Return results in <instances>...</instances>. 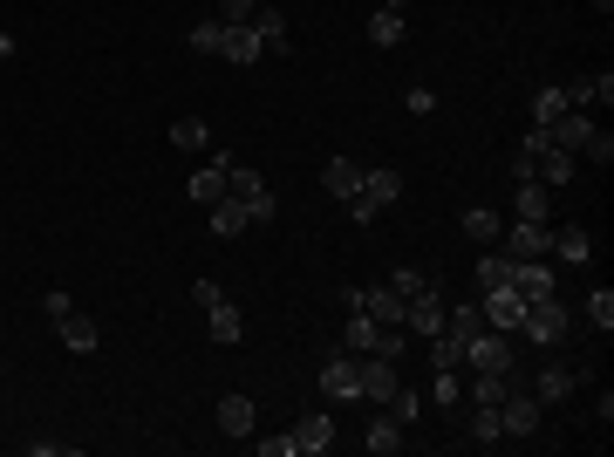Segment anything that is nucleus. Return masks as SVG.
Instances as JSON below:
<instances>
[{
	"label": "nucleus",
	"mask_w": 614,
	"mask_h": 457,
	"mask_svg": "<svg viewBox=\"0 0 614 457\" xmlns=\"http://www.w3.org/2000/svg\"><path fill=\"white\" fill-rule=\"evenodd\" d=\"M587 321H594L601 335L614 328V294H608V287H594V294H587Z\"/></svg>",
	"instance_id": "37"
},
{
	"label": "nucleus",
	"mask_w": 614,
	"mask_h": 457,
	"mask_svg": "<svg viewBox=\"0 0 614 457\" xmlns=\"http://www.w3.org/2000/svg\"><path fill=\"white\" fill-rule=\"evenodd\" d=\"M553 116H567V96H560V89H539V96H533V123L546 130Z\"/></svg>",
	"instance_id": "36"
},
{
	"label": "nucleus",
	"mask_w": 614,
	"mask_h": 457,
	"mask_svg": "<svg viewBox=\"0 0 614 457\" xmlns=\"http://www.w3.org/2000/svg\"><path fill=\"white\" fill-rule=\"evenodd\" d=\"M355 382H362V396H369V403H389V389H396V362H389V355H355Z\"/></svg>",
	"instance_id": "9"
},
{
	"label": "nucleus",
	"mask_w": 614,
	"mask_h": 457,
	"mask_svg": "<svg viewBox=\"0 0 614 457\" xmlns=\"http://www.w3.org/2000/svg\"><path fill=\"white\" fill-rule=\"evenodd\" d=\"M512 219H519V226H553V205H546V185H539V178H519Z\"/></svg>",
	"instance_id": "10"
},
{
	"label": "nucleus",
	"mask_w": 614,
	"mask_h": 457,
	"mask_svg": "<svg viewBox=\"0 0 614 457\" xmlns=\"http://www.w3.org/2000/svg\"><path fill=\"white\" fill-rule=\"evenodd\" d=\"M192 198H198V205H219V198H226V157L192 171Z\"/></svg>",
	"instance_id": "26"
},
{
	"label": "nucleus",
	"mask_w": 614,
	"mask_h": 457,
	"mask_svg": "<svg viewBox=\"0 0 614 457\" xmlns=\"http://www.w3.org/2000/svg\"><path fill=\"white\" fill-rule=\"evenodd\" d=\"M546 253L567 260V267H587V260H594V232L587 226H546Z\"/></svg>",
	"instance_id": "7"
},
{
	"label": "nucleus",
	"mask_w": 614,
	"mask_h": 457,
	"mask_svg": "<svg viewBox=\"0 0 614 457\" xmlns=\"http://www.w3.org/2000/svg\"><path fill=\"white\" fill-rule=\"evenodd\" d=\"M219 55H226L232 69H246V62H260V35H253V28H226V21H219Z\"/></svg>",
	"instance_id": "17"
},
{
	"label": "nucleus",
	"mask_w": 614,
	"mask_h": 457,
	"mask_svg": "<svg viewBox=\"0 0 614 457\" xmlns=\"http://www.w3.org/2000/svg\"><path fill=\"white\" fill-rule=\"evenodd\" d=\"M403 110H410V116H430V110H437V96H430V89H410V96H403Z\"/></svg>",
	"instance_id": "43"
},
{
	"label": "nucleus",
	"mask_w": 614,
	"mask_h": 457,
	"mask_svg": "<svg viewBox=\"0 0 614 457\" xmlns=\"http://www.w3.org/2000/svg\"><path fill=\"white\" fill-rule=\"evenodd\" d=\"M430 382H437V389H430V396H437V410H458V396H464L458 369H430Z\"/></svg>",
	"instance_id": "33"
},
{
	"label": "nucleus",
	"mask_w": 614,
	"mask_h": 457,
	"mask_svg": "<svg viewBox=\"0 0 614 457\" xmlns=\"http://www.w3.org/2000/svg\"><path fill=\"white\" fill-rule=\"evenodd\" d=\"M253 14H260V0H219V21H226V28H246Z\"/></svg>",
	"instance_id": "38"
},
{
	"label": "nucleus",
	"mask_w": 614,
	"mask_h": 457,
	"mask_svg": "<svg viewBox=\"0 0 614 457\" xmlns=\"http://www.w3.org/2000/svg\"><path fill=\"white\" fill-rule=\"evenodd\" d=\"M226 198H239L253 219H273V185L260 178V171H246V164H232L226 157Z\"/></svg>",
	"instance_id": "3"
},
{
	"label": "nucleus",
	"mask_w": 614,
	"mask_h": 457,
	"mask_svg": "<svg viewBox=\"0 0 614 457\" xmlns=\"http://www.w3.org/2000/svg\"><path fill=\"white\" fill-rule=\"evenodd\" d=\"M526 164H533V178H539V185H553V191H560V185H574V164H580V157H574V151H560V144H546V151L526 157Z\"/></svg>",
	"instance_id": "11"
},
{
	"label": "nucleus",
	"mask_w": 614,
	"mask_h": 457,
	"mask_svg": "<svg viewBox=\"0 0 614 457\" xmlns=\"http://www.w3.org/2000/svg\"><path fill=\"white\" fill-rule=\"evenodd\" d=\"M246 28L260 35V55H287V14H280V7H267V0H260V14H253Z\"/></svg>",
	"instance_id": "15"
},
{
	"label": "nucleus",
	"mask_w": 614,
	"mask_h": 457,
	"mask_svg": "<svg viewBox=\"0 0 614 457\" xmlns=\"http://www.w3.org/2000/svg\"><path fill=\"white\" fill-rule=\"evenodd\" d=\"M348 307H362L369 321H383V328H403V294L396 287H348Z\"/></svg>",
	"instance_id": "5"
},
{
	"label": "nucleus",
	"mask_w": 614,
	"mask_h": 457,
	"mask_svg": "<svg viewBox=\"0 0 614 457\" xmlns=\"http://www.w3.org/2000/svg\"><path fill=\"white\" fill-rule=\"evenodd\" d=\"M321 185L335 191V198H355V191H362V164H348V157H328V164H321Z\"/></svg>",
	"instance_id": "22"
},
{
	"label": "nucleus",
	"mask_w": 614,
	"mask_h": 457,
	"mask_svg": "<svg viewBox=\"0 0 614 457\" xmlns=\"http://www.w3.org/2000/svg\"><path fill=\"white\" fill-rule=\"evenodd\" d=\"M430 369H464V342L451 335V328L430 335Z\"/></svg>",
	"instance_id": "30"
},
{
	"label": "nucleus",
	"mask_w": 614,
	"mask_h": 457,
	"mask_svg": "<svg viewBox=\"0 0 614 457\" xmlns=\"http://www.w3.org/2000/svg\"><path fill=\"white\" fill-rule=\"evenodd\" d=\"M437 328H444V294H437V287L410 294V301H403V335H423V342H430Z\"/></svg>",
	"instance_id": "6"
},
{
	"label": "nucleus",
	"mask_w": 614,
	"mask_h": 457,
	"mask_svg": "<svg viewBox=\"0 0 614 457\" xmlns=\"http://www.w3.org/2000/svg\"><path fill=\"white\" fill-rule=\"evenodd\" d=\"M171 151H205V123H198V116H178V123H171Z\"/></svg>",
	"instance_id": "34"
},
{
	"label": "nucleus",
	"mask_w": 614,
	"mask_h": 457,
	"mask_svg": "<svg viewBox=\"0 0 614 457\" xmlns=\"http://www.w3.org/2000/svg\"><path fill=\"white\" fill-rule=\"evenodd\" d=\"M519 335L539 348H553V342H567L574 335V314L560 307V294H546V301H526V314H519Z\"/></svg>",
	"instance_id": "1"
},
{
	"label": "nucleus",
	"mask_w": 614,
	"mask_h": 457,
	"mask_svg": "<svg viewBox=\"0 0 614 457\" xmlns=\"http://www.w3.org/2000/svg\"><path fill=\"white\" fill-rule=\"evenodd\" d=\"M205 212H212V232H219V239H239V232L253 226V212H246L239 198H219V205H205Z\"/></svg>",
	"instance_id": "24"
},
{
	"label": "nucleus",
	"mask_w": 614,
	"mask_h": 457,
	"mask_svg": "<svg viewBox=\"0 0 614 457\" xmlns=\"http://www.w3.org/2000/svg\"><path fill=\"white\" fill-rule=\"evenodd\" d=\"M287 437H294V451L314 457V451H328V444H335V423H328V417H301Z\"/></svg>",
	"instance_id": "23"
},
{
	"label": "nucleus",
	"mask_w": 614,
	"mask_h": 457,
	"mask_svg": "<svg viewBox=\"0 0 614 457\" xmlns=\"http://www.w3.org/2000/svg\"><path fill=\"white\" fill-rule=\"evenodd\" d=\"M55 328H62V348H69V355H96V342H103V335H96V321H89V314H62V321H55Z\"/></svg>",
	"instance_id": "18"
},
{
	"label": "nucleus",
	"mask_w": 614,
	"mask_h": 457,
	"mask_svg": "<svg viewBox=\"0 0 614 457\" xmlns=\"http://www.w3.org/2000/svg\"><path fill=\"white\" fill-rule=\"evenodd\" d=\"M533 130H539V123H533ZM587 137H594V123H587L580 110H567V116H553V123H546V144H560V151H574V157H580Z\"/></svg>",
	"instance_id": "14"
},
{
	"label": "nucleus",
	"mask_w": 614,
	"mask_h": 457,
	"mask_svg": "<svg viewBox=\"0 0 614 457\" xmlns=\"http://www.w3.org/2000/svg\"><path fill=\"white\" fill-rule=\"evenodd\" d=\"M192 294H198V307H205V314H212V307H219V301H226V294H219V280H198V287H192Z\"/></svg>",
	"instance_id": "45"
},
{
	"label": "nucleus",
	"mask_w": 614,
	"mask_h": 457,
	"mask_svg": "<svg viewBox=\"0 0 614 457\" xmlns=\"http://www.w3.org/2000/svg\"><path fill=\"white\" fill-rule=\"evenodd\" d=\"M369 41H376V48H403V14H396V7H376V14H369Z\"/></svg>",
	"instance_id": "29"
},
{
	"label": "nucleus",
	"mask_w": 614,
	"mask_h": 457,
	"mask_svg": "<svg viewBox=\"0 0 614 457\" xmlns=\"http://www.w3.org/2000/svg\"><path fill=\"white\" fill-rule=\"evenodd\" d=\"M560 96H567V110H587V103H594V76H574Z\"/></svg>",
	"instance_id": "41"
},
{
	"label": "nucleus",
	"mask_w": 614,
	"mask_h": 457,
	"mask_svg": "<svg viewBox=\"0 0 614 457\" xmlns=\"http://www.w3.org/2000/svg\"><path fill=\"white\" fill-rule=\"evenodd\" d=\"M376 335H383V321H369L362 307H348V321H342V348H348V355H369Z\"/></svg>",
	"instance_id": "21"
},
{
	"label": "nucleus",
	"mask_w": 614,
	"mask_h": 457,
	"mask_svg": "<svg viewBox=\"0 0 614 457\" xmlns=\"http://www.w3.org/2000/svg\"><path fill=\"white\" fill-rule=\"evenodd\" d=\"M464 369L471 376H505V369H519V355H512V342H505L499 328H478L464 342Z\"/></svg>",
	"instance_id": "2"
},
{
	"label": "nucleus",
	"mask_w": 614,
	"mask_h": 457,
	"mask_svg": "<svg viewBox=\"0 0 614 457\" xmlns=\"http://www.w3.org/2000/svg\"><path fill=\"white\" fill-rule=\"evenodd\" d=\"M192 48H205V55H219V21H198V28H192Z\"/></svg>",
	"instance_id": "42"
},
{
	"label": "nucleus",
	"mask_w": 614,
	"mask_h": 457,
	"mask_svg": "<svg viewBox=\"0 0 614 457\" xmlns=\"http://www.w3.org/2000/svg\"><path fill=\"white\" fill-rule=\"evenodd\" d=\"M539 410H546V403L519 382V389L499 403V430H505V437H539Z\"/></svg>",
	"instance_id": "4"
},
{
	"label": "nucleus",
	"mask_w": 614,
	"mask_h": 457,
	"mask_svg": "<svg viewBox=\"0 0 614 457\" xmlns=\"http://www.w3.org/2000/svg\"><path fill=\"white\" fill-rule=\"evenodd\" d=\"M478 307H485V328H499V335H505V328H519V314H526V301H519L512 287H485V301H478Z\"/></svg>",
	"instance_id": "13"
},
{
	"label": "nucleus",
	"mask_w": 614,
	"mask_h": 457,
	"mask_svg": "<svg viewBox=\"0 0 614 457\" xmlns=\"http://www.w3.org/2000/svg\"><path fill=\"white\" fill-rule=\"evenodd\" d=\"M253 451H260V457H294V437H260Z\"/></svg>",
	"instance_id": "44"
},
{
	"label": "nucleus",
	"mask_w": 614,
	"mask_h": 457,
	"mask_svg": "<svg viewBox=\"0 0 614 457\" xmlns=\"http://www.w3.org/2000/svg\"><path fill=\"white\" fill-rule=\"evenodd\" d=\"M574 369H546V376H533V382H526V389H533V396H539V403H560V396H574Z\"/></svg>",
	"instance_id": "28"
},
{
	"label": "nucleus",
	"mask_w": 614,
	"mask_h": 457,
	"mask_svg": "<svg viewBox=\"0 0 614 457\" xmlns=\"http://www.w3.org/2000/svg\"><path fill=\"white\" fill-rule=\"evenodd\" d=\"M219 430L226 437H253V396H219Z\"/></svg>",
	"instance_id": "25"
},
{
	"label": "nucleus",
	"mask_w": 614,
	"mask_h": 457,
	"mask_svg": "<svg viewBox=\"0 0 614 457\" xmlns=\"http://www.w3.org/2000/svg\"><path fill=\"white\" fill-rule=\"evenodd\" d=\"M239 335H246V321H239V307H232V301H219V307H212V342H219V348H232V342H239Z\"/></svg>",
	"instance_id": "31"
},
{
	"label": "nucleus",
	"mask_w": 614,
	"mask_h": 457,
	"mask_svg": "<svg viewBox=\"0 0 614 457\" xmlns=\"http://www.w3.org/2000/svg\"><path fill=\"white\" fill-rule=\"evenodd\" d=\"M7 55H14V35H7V28H0V62H7Z\"/></svg>",
	"instance_id": "46"
},
{
	"label": "nucleus",
	"mask_w": 614,
	"mask_h": 457,
	"mask_svg": "<svg viewBox=\"0 0 614 457\" xmlns=\"http://www.w3.org/2000/svg\"><path fill=\"white\" fill-rule=\"evenodd\" d=\"M362 191H369L376 205H396V198H403V171H389V164H376V171H362Z\"/></svg>",
	"instance_id": "27"
},
{
	"label": "nucleus",
	"mask_w": 614,
	"mask_h": 457,
	"mask_svg": "<svg viewBox=\"0 0 614 457\" xmlns=\"http://www.w3.org/2000/svg\"><path fill=\"white\" fill-rule=\"evenodd\" d=\"M389 417L403 423V430H410V423L423 417V396H417V389H410V382H396V389H389Z\"/></svg>",
	"instance_id": "32"
},
{
	"label": "nucleus",
	"mask_w": 614,
	"mask_h": 457,
	"mask_svg": "<svg viewBox=\"0 0 614 457\" xmlns=\"http://www.w3.org/2000/svg\"><path fill=\"white\" fill-rule=\"evenodd\" d=\"M321 389H328L335 403H355V396H362V382H355V355H348V348H328V362H321Z\"/></svg>",
	"instance_id": "8"
},
{
	"label": "nucleus",
	"mask_w": 614,
	"mask_h": 457,
	"mask_svg": "<svg viewBox=\"0 0 614 457\" xmlns=\"http://www.w3.org/2000/svg\"><path fill=\"white\" fill-rule=\"evenodd\" d=\"M580 157H587V164H614V137H608V130H594V137L580 144Z\"/></svg>",
	"instance_id": "39"
},
{
	"label": "nucleus",
	"mask_w": 614,
	"mask_h": 457,
	"mask_svg": "<svg viewBox=\"0 0 614 457\" xmlns=\"http://www.w3.org/2000/svg\"><path fill=\"white\" fill-rule=\"evenodd\" d=\"M499 253H512V260H546V226H512L499 232Z\"/></svg>",
	"instance_id": "12"
},
{
	"label": "nucleus",
	"mask_w": 614,
	"mask_h": 457,
	"mask_svg": "<svg viewBox=\"0 0 614 457\" xmlns=\"http://www.w3.org/2000/svg\"><path fill=\"white\" fill-rule=\"evenodd\" d=\"M458 226H464V239H471V246H499L505 219H499V212H492V205H471V212H464Z\"/></svg>",
	"instance_id": "20"
},
{
	"label": "nucleus",
	"mask_w": 614,
	"mask_h": 457,
	"mask_svg": "<svg viewBox=\"0 0 614 457\" xmlns=\"http://www.w3.org/2000/svg\"><path fill=\"white\" fill-rule=\"evenodd\" d=\"M519 382H526L519 369H505V376H471L464 389H471V403H478V410H499V403L512 396V389H519Z\"/></svg>",
	"instance_id": "16"
},
{
	"label": "nucleus",
	"mask_w": 614,
	"mask_h": 457,
	"mask_svg": "<svg viewBox=\"0 0 614 457\" xmlns=\"http://www.w3.org/2000/svg\"><path fill=\"white\" fill-rule=\"evenodd\" d=\"M389 287H396V294H403V301H410V294H423V287H430V280H423L417 267H396V273H389Z\"/></svg>",
	"instance_id": "40"
},
{
	"label": "nucleus",
	"mask_w": 614,
	"mask_h": 457,
	"mask_svg": "<svg viewBox=\"0 0 614 457\" xmlns=\"http://www.w3.org/2000/svg\"><path fill=\"white\" fill-rule=\"evenodd\" d=\"M403 444H410V430H403L396 417H376V423H369V437H362V451H369V457H396Z\"/></svg>",
	"instance_id": "19"
},
{
	"label": "nucleus",
	"mask_w": 614,
	"mask_h": 457,
	"mask_svg": "<svg viewBox=\"0 0 614 457\" xmlns=\"http://www.w3.org/2000/svg\"><path fill=\"white\" fill-rule=\"evenodd\" d=\"M505 430H499V410H478L471 403V444H499Z\"/></svg>",
	"instance_id": "35"
}]
</instances>
